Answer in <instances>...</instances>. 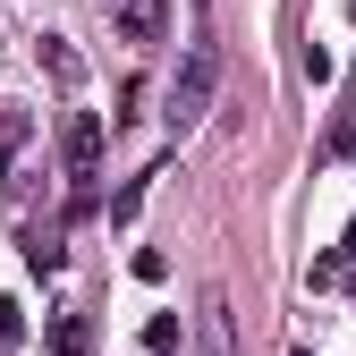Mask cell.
<instances>
[{
  "instance_id": "11",
  "label": "cell",
  "mask_w": 356,
  "mask_h": 356,
  "mask_svg": "<svg viewBox=\"0 0 356 356\" xmlns=\"http://www.w3.org/2000/svg\"><path fill=\"white\" fill-rule=\"evenodd\" d=\"M42 60H51V76H60V85H76V51H68L60 34H42Z\"/></svg>"
},
{
  "instance_id": "3",
  "label": "cell",
  "mask_w": 356,
  "mask_h": 356,
  "mask_svg": "<svg viewBox=\"0 0 356 356\" xmlns=\"http://www.w3.org/2000/svg\"><path fill=\"white\" fill-rule=\"evenodd\" d=\"M111 17H119V42H161V26H170L161 0H111Z\"/></svg>"
},
{
  "instance_id": "10",
  "label": "cell",
  "mask_w": 356,
  "mask_h": 356,
  "mask_svg": "<svg viewBox=\"0 0 356 356\" xmlns=\"http://www.w3.org/2000/svg\"><path fill=\"white\" fill-rule=\"evenodd\" d=\"M0 348H26V305L0 297Z\"/></svg>"
},
{
  "instance_id": "13",
  "label": "cell",
  "mask_w": 356,
  "mask_h": 356,
  "mask_svg": "<svg viewBox=\"0 0 356 356\" xmlns=\"http://www.w3.org/2000/svg\"><path fill=\"white\" fill-rule=\"evenodd\" d=\"M145 178H153V170H145ZM145 178H136V187H119V195H111V220H136V204H145Z\"/></svg>"
},
{
  "instance_id": "5",
  "label": "cell",
  "mask_w": 356,
  "mask_h": 356,
  "mask_svg": "<svg viewBox=\"0 0 356 356\" xmlns=\"http://www.w3.org/2000/svg\"><path fill=\"white\" fill-rule=\"evenodd\" d=\"M323 161H356V85L339 94V111H331V127H323Z\"/></svg>"
},
{
  "instance_id": "6",
  "label": "cell",
  "mask_w": 356,
  "mask_h": 356,
  "mask_svg": "<svg viewBox=\"0 0 356 356\" xmlns=\"http://www.w3.org/2000/svg\"><path fill=\"white\" fill-rule=\"evenodd\" d=\"M42 339H51V356H85V348H94V323H85V314H51Z\"/></svg>"
},
{
  "instance_id": "8",
  "label": "cell",
  "mask_w": 356,
  "mask_h": 356,
  "mask_svg": "<svg viewBox=\"0 0 356 356\" xmlns=\"http://www.w3.org/2000/svg\"><path fill=\"white\" fill-rule=\"evenodd\" d=\"M204 356H229V305H220V289L204 297Z\"/></svg>"
},
{
  "instance_id": "12",
  "label": "cell",
  "mask_w": 356,
  "mask_h": 356,
  "mask_svg": "<svg viewBox=\"0 0 356 356\" xmlns=\"http://www.w3.org/2000/svg\"><path fill=\"white\" fill-rule=\"evenodd\" d=\"M26 145V111H9V119H0V178H9V153Z\"/></svg>"
},
{
  "instance_id": "9",
  "label": "cell",
  "mask_w": 356,
  "mask_h": 356,
  "mask_svg": "<svg viewBox=\"0 0 356 356\" xmlns=\"http://www.w3.org/2000/svg\"><path fill=\"white\" fill-rule=\"evenodd\" d=\"M178 339H187V323H178V314H153V323H145V356H170Z\"/></svg>"
},
{
  "instance_id": "2",
  "label": "cell",
  "mask_w": 356,
  "mask_h": 356,
  "mask_svg": "<svg viewBox=\"0 0 356 356\" xmlns=\"http://www.w3.org/2000/svg\"><path fill=\"white\" fill-rule=\"evenodd\" d=\"M60 153H68L76 212H85V204H94V170H102V119H94V111H76V119H68V136H60Z\"/></svg>"
},
{
  "instance_id": "1",
  "label": "cell",
  "mask_w": 356,
  "mask_h": 356,
  "mask_svg": "<svg viewBox=\"0 0 356 356\" xmlns=\"http://www.w3.org/2000/svg\"><path fill=\"white\" fill-rule=\"evenodd\" d=\"M212 85H220V42H212V34H195V42H187V68H178V85H170V111H161V119H170V127H195V119L212 111Z\"/></svg>"
},
{
  "instance_id": "7",
  "label": "cell",
  "mask_w": 356,
  "mask_h": 356,
  "mask_svg": "<svg viewBox=\"0 0 356 356\" xmlns=\"http://www.w3.org/2000/svg\"><path fill=\"white\" fill-rule=\"evenodd\" d=\"M26 263H34V272H60V263H68L60 229H42V220H34V229H26Z\"/></svg>"
},
{
  "instance_id": "4",
  "label": "cell",
  "mask_w": 356,
  "mask_h": 356,
  "mask_svg": "<svg viewBox=\"0 0 356 356\" xmlns=\"http://www.w3.org/2000/svg\"><path fill=\"white\" fill-rule=\"evenodd\" d=\"M348 280H356V220H348V238L314 263V272H305V289H348Z\"/></svg>"
},
{
  "instance_id": "14",
  "label": "cell",
  "mask_w": 356,
  "mask_h": 356,
  "mask_svg": "<svg viewBox=\"0 0 356 356\" xmlns=\"http://www.w3.org/2000/svg\"><path fill=\"white\" fill-rule=\"evenodd\" d=\"M289 356H314V348H289Z\"/></svg>"
}]
</instances>
